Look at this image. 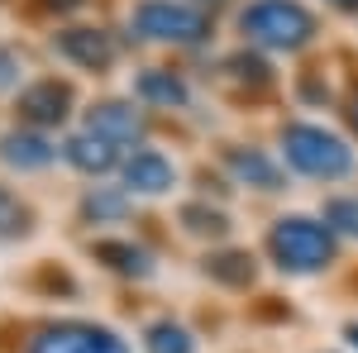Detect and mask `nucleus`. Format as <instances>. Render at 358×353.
<instances>
[{"mask_svg":"<svg viewBox=\"0 0 358 353\" xmlns=\"http://www.w3.org/2000/svg\"><path fill=\"white\" fill-rule=\"evenodd\" d=\"M62 158L77 167V172H86V177H101V172H110L115 167V143H106L101 134H72L67 143H62Z\"/></svg>","mask_w":358,"mask_h":353,"instance_id":"obj_10","label":"nucleus"},{"mask_svg":"<svg viewBox=\"0 0 358 353\" xmlns=\"http://www.w3.org/2000/svg\"><path fill=\"white\" fill-rule=\"evenodd\" d=\"M15 82H20V57L10 48H0V91H10Z\"/></svg>","mask_w":358,"mask_h":353,"instance_id":"obj_22","label":"nucleus"},{"mask_svg":"<svg viewBox=\"0 0 358 353\" xmlns=\"http://www.w3.org/2000/svg\"><path fill=\"white\" fill-rule=\"evenodd\" d=\"M134 34L138 38H153V43H201L210 24L206 15L192 5H177V0H143L134 10Z\"/></svg>","mask_w":358,"mask_h":353,"instance_id":"obj_4","label":"nucleus"},{"mask_svg":"<svg viewBox=\"0 0 358 353\" xmlns=\"http://www.w3.org/2000/svg\"><path fill=\"white\" fill-rule=\"evenodd\" d=\"M206 272L215 282H224V287H248L253 282V258L239 253V248H224V253H210L206 258Z\"/></svg>","mask_w":358,"mask_h":353,"instance_id":"obj_15","label":"nucleus"},{"mask_svg":"<svg viewBox=\"0 0 358 353\" xmlns=\"http://www.w3.org/2000/svg\"><path fill=\"white\" fill-rule=\"evenodd\" d=\"M268 248L287 272H320V268H330V258H334V229L315 224L306 215H287L273 224Z\"/></svg>","mask_w":358,"mask_h":353,"instance_id":"obj_2","label":"nucleus"},{"mask_svg":"<svg viewBox=\"0 0 358 353\" xmlns=\"http://www.w3.org/2000/svg\"><path fill=\"white\" fill-rule=\"evenodd\" d=\"M239 29H244L253 43H263V48L292 53V48H306L310 43L315 20H310V10L296 5V0H253L244 15H239Z\"/></svg>","mask_w":358,"mask_h":353,"instance_id":"obj_1","label":"nucleus"},{"mask_svg":"<svg viewBox=\"0 0 358 353\" xmlns=\"http://www.w3.org/2000/svg\"><path fill=\"white\" fill-rule=\"evenodd\" d=\"M224 163H229V172L239 177V182H248V187H258V191H277V167L263 158V153H253V148H229L224 153Z\"/></svg>","mask_w":358,"mask_h":353,"instance_id":"obj_12","label":"nucleus"},{"mask_svg":"<svg viewBox=\"0 0 358 353\" xmlns=\"http://www.w3.org/2000/svg\"><path fill=\"white\" fill-rule=\"evenodd\" d=\"M172 182H177L172 163H167L163 153H153V148H143V153H134L124 163V187L138 191V196H163Z\"/></svg>","mask_w":358,"mask_h":353,"instance_id":"obj_9","label":"nucleus"},{"mask_svg":"<svg viewBox=\"0 0 358 353\" xmlns=\"http://www.w3.org/2000/svg\"><path fill=\"white\" fill-rule=\"evenodd\" d=\"M29 229H34V210H29L15 191L0 187V239H24Z\"/></svg>","mask_w":358,"mask_h":353,"instance_id":"obj_16","label":"nucleus"},{"mask_svg":"<svg viewBox=\"0 0 358 353\" xmlns=\"http://www.w3.org/2000/svg\"><path fill=\"white\" fill-rule=\"evenodd\" d=\"M86 129L101 134L106 143H138V138L148 134V120L134 106H124V101H101L86 115Z\"/></svg>","mask_w":358,"mask_h":353,"instance_id":"obj_6","label":"nucleus"},{"mask_svg":"<svg viewBox=\"0 0 358 353\" xmlns=\"http://www.w3.org/2000/svg\"><path fill=\"white\" fill-rule=\"evenodd\" d=\"M229 72H234L239 82H253V86H268V82H273V72H268V62H263V57H253V53H239V57H229Z\"/></svg>","mask_w":358,"mask_h":353,"instance_id":"obj_20","label":"nucleus"},{"mask_svg":"<svg viewBox=\"0 0 358 353\" xmlns=\"http://www.w3.org/2000/svg\"><path fill=\"white\" fill-rule=\"evenodd\" d=\"M0 158H5L10 167H20V172H34V167H48V163H53L57 148L43 134H24V129H15V134L0 138Z\"/></svg>","mask_w":358,"mask_h":353,"instance_id":"obj_11","label":"nucleus"},{"mask_svg":"<svg viewBox=\"0 0 358 353\" xmlns=\"http://www.w3.org/2000/svg\"><path fill=\"white\" fill-rule=\"evenodd\" d=\"M344 334H349V344L358 349V320H349V325H344Z\"/></svg>","mask_w":358,"mask_h":353,"instance_id":"obj_23","label":"nucleus"},{"mask_svg":"<svg viewBox=\"0 0 358 353\" xmlns=\"http://www.w3.org/2000/svg\"><path fill=\"white\" fill-rule=\"evenodd\" d=\"M29 353H129L124 339L110 334L106 325H82V320H67V325H53L43 329Z\"/></svg>","mask_w":358,"mask_h":353,"instance_id":"obj_5","label":"nucleus"},{"mask_svg":"<svg viewBox=\"0 0 358 353\" xmlns=\"http://www.w3.org/2000/svg\"><path fill=\"white\" fill-rule=\"evenodd\" d=\"M138 96L153 101V106H187V82L163 72V67H153V72L138 77Z\"/></svg>","mask_w":358,"mask_h":353,"instance_id":"obj_14","label":"nucleus"},{"mask_svg":"<svg viewBox=\"0 0 358 353\" xmlns=\"http://www.w3.org/2000/svg\"><path fill=\"white\" fill-rule=\"evenodd\" d=\"M330 5H339V10H358V0H330Z\"/></svg>","mask_w":358,"mask_h":353,"instance_id":"obj_24","label":"nucleus"},{"mask_svg":"<svg viewBox=\"0 0 358 353\" xmlns=\"http://www.w3.org/2000/svg\"><path fill=\"white\" fill-rule=\"evenodd\" d=\"M82 210H86V215H96V219H106V215H124V196H106V191H91Z\"/></svg>","mask_w":358,"mask_h":353,"instance_id":"obj_21","label":"nucleus"},{"mask_svg":"<svg viewBox=\"0 0 358 353\" xmlns=\"http://www.w3.org/2000/svg\"><path fill=\"white\" fill-rule=\"evenodd\" d=\"M349 120H354V129H358V106H354V110H349Z\"/></svg>","mask_w":358,"mask_h":353,"instance_id":"obj_25","label":"nucleus"},{"mask_svg":"<svg viewBox=\"0 0 358 353\" xmlns=\"http://www.w3.org/2000/svg\"><path fill=\"white\" fill-rule=\"evenodd\" d=\"M282 148H287V163L301 167L306 177L330 182V177H349V167H354V153L344 148V138H334L320 124H287Z\"/></svg>","mask_w":358,"mask_h":353,"instance_id":"obj_3","label":"nucleus"},{"mask_svg":"<svg viewBox=\"0 0 358 353\" xmlns=\"http://www.w3.org/2000/svg\"><path fill=\"white\" fill-rule=\"evenodd\" d=\"M143 344H148V353H192V334L182 325H172V320H158V325H148V334H143Z\"/></svg>","mask_w":358,"mask_h":353,"instance_id":"obj_17","label":"nucleus"},{"mask_svg":"<svg viewBox=\"0 0 358 353\" xmlns=\"http://www.w3.org/2000/svg\"><path fill=\"white\" fill-rule=\"evenodd\" d=\"M57 48H62V57H72L77 67H91V72H101L115 57L110 34H101V29H62L57 34Z\"/></svg>","mask_w":358,"mask_h":353,"instance_id":"obj_8","label":"nucleus"},{"mask_svg":"<svg viewBox=\"0 0 358 353\" xmlns=\"http://www.w3.org/2000/svg\"><path fill=\"white\" fill-rule=\"evenodd\" d=\"M325 224L339 229V234H358V201H349V196L330 201V206H325Z\"/></svg>","mask_w":358,"mask_h":353,"instance_id":"obj_19","label":"nucleus"},{"mask_svg":"<svg viewBox=\"0 0 358 353\" xmlns=\"http://www.w3.org/2000/svg\"><path fill=\"white\" fill-rule=\"evenodd\" d=\"M67 110H72V86L67 82H34L20 91V115H24L29 124H62L67 120Z\"/></svg>","mask_w":358,"mask_h":353,"instance_id":"obj_7","label":"nucleus"},{"mask_svg":"<svg viewBox=\"0 0 358 353\" xmlns=\"http://www.w3.org/2000/svg\"><path fill=\"white\" fill-rule=\"evenodd\" d=\"M182 224L192 229V234H210V239H220L224 229H229V219H224V210H210V206H187L182 210Z\"/></svg>","mask_w":358,"mask_h":353,"instance_id":"obj_18","label":"nucleus"},{"mask_svg":"<svg viewBox=\"0 0 358 353\" xmlns=\"http://www.w3.org/2000/svg\"><path fill=\"white\" fill-rule=\"evenodd\" d=\"M96 258H101L106 268H115L120 277H148V272H153L148 253L138 244H124V239H101V244H96Z\"/></svg>","mask_w":358,"mask_h":353,"instance_id":"obj_13","label":"nucleus"}]
</instances>
